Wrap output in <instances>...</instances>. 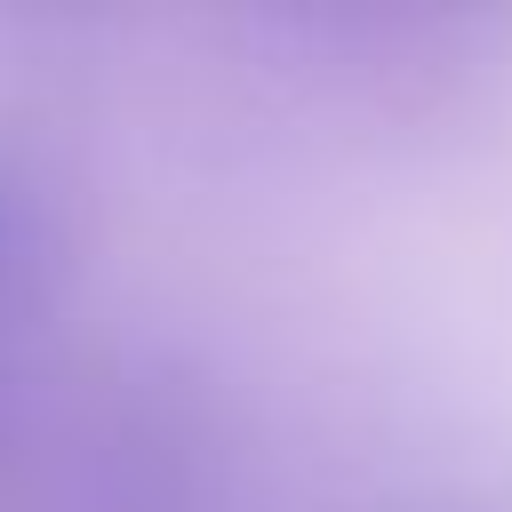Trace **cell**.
<instances>
[{
    "instance_id": "cell-1",
    "label": "cell",
    "mask_w": 512,
    "mask_h": 512,
    "mask_svg": "<svg viewBox=\"0 0 512 512\" xmlns=\"http://www.w3.org/2000/svg\"><path fill=\"white\" fill-rule=\"evenodd\" d=\"M464 264H472V320H480V360L512 400V96L504 120L488 136L480 160V192H472V232H464Z\"/></svg>"
}]
</instances>
